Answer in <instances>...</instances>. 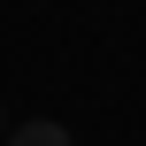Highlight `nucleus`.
<instances>
[{
    "mask_svg": "<svg viewBox=\"0 0 146 146\" xmlns=\"http://www.w3.org/2000/svg\"><path fill=\"white\" fill-rule=\"evenodd\" d=\"M8 146H69V131H62V123H23Z\"/></svg>",
    "mask_w": 146,
    "mask_h": 146,
    "instance_id": "nucleus-1",
    "label": "nucleus"
}]
</instances>
